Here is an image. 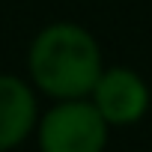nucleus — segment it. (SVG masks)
Segmentation results:
<instances>
[{"mask_svg":"<svg viewBox=\"0 0 152 152\" xmlns=\"http://www.w3.org/2000/svg\"><path fill=\"white\" fill-rule=\"evenodd\" d=\"M36 119L33 93L18 81L0 75V149H12L27 137Z\"/></svg>","mask_w":152,"mask_h":152,"instance_id":"20e7f679","label":"nucleus"},{"mask_svg":"<svg viewBox=\"0 0 152 152\" xmlns=\"http://www.w3.org/2000/svg\"><path fill=\"white\" fill-rule=\"evenodd\" d=\"M30 72L48 96L72 102L96 90L102 78V54L87 30L75 24H54L33 42Z\"/></svg>","mask_w":152,"mask_h":152,"instance_id":"f257e3e1","label":"nucleus"},{"mask_svg":"<svg viewBox=\"0 0 152 152\" xmlns=\"http://www.w3.org/2000/svg\"><path fill=\"white\" fill-rule=\"evenodd\" d=\"M93 96H96V107L107 125H131L149 107V90L131 69L102 72Z\"/></svg>","mask_w":152,"mask_h":152,"instance_id":"7ed1b4c3","label":"nucleus"},{"mask_svg":"<svg viewBox=\"0 0 152 152\" xmlns=\"http://www.w3.org/2000/svg\"><path fill=\"white\" fill-rule=\"evenodd\" d=\"M107 140V122L96 104L72 99L54 107L39 128L42 152H102Z\"/></svg>","mask_w":152,"mask_h":152,"instance_id":"f03ea898","label":"nucleus"}]
</instances>
